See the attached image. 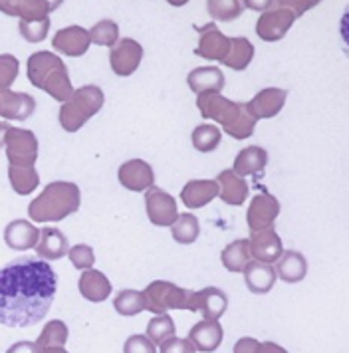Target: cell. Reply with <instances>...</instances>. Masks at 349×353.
<instances>
[{"label":"cell","mask_w":349,"mask_h":353,"mask_svg":"<svg viewBox=\"0 0 349 353\" xmlns=\"http://www.w3.org/2000/svg\"><path fill=\"white\" fill-rule=\"evenodd\" d=\"M58 278L46 260L22 256L0 268V323L30 327L46 318Z\"/></svg>","instance_id":"1"},{"label":"cell","mask_w":349,"mask_h":353,"mask_svg":"<svg viewBox=\"0 0 349 353\" xmlns=\"http://www.w3.org/2000/svg\"><path fill=\"white\" fill-rule=\"evenodd\" d=\"M197 108L203 117L215 119L222 129L238 141L248 139L256 129V119L248 113L246 103L230 101L221 92H205L197 97Z\"/></svg>","instance_id":"2"},{"label":"cell","mask_w":349,"mask_h":353,"mask_svg":"<svg viewBox=\"0 0 349 353\" xmlns=\"http://www.w3.org/2000/svg\"><path fill=\"white\" fill-rule=\"evenodd\" d=\"M81 205V191L76 183L54 181L38 194L28 207L34 223H60L66 216L78 212Z\"/></svg>","instance_id":"3"},{"label":"cell","mask_w":349,"mask_h":353,"mask_svg":"<svg viewBox=\"0 0 349 353\" xmlns=\"http://www.w3.org/2000/svg\"><path fill=\"white\" fill-rule=\"evenodd\" d=\"M28 80L56 101H68L74 94L68 68L54 52H34L28 58Z\"/></svg>","instance_id":"4"},{"label":"cell","mask_w":349,"mask_h":353,"mask_svg":"<svg viewBox=\"0 0 349 353\" xmlns=\"http://www.w3.org/2000/svg\"><path fill=\"white\" fill-rule=\"evenodd\" d=\"M106 96L101 92V88L97 85H83L79 90H74L72 97L68 101H63V105L58 112V121L62 129L68 133H76L81 129L95 113L103 108Z\"/></svg>","instance_id":"5"},{"label":"cell","mask_w":349,"mask_h":353,"mask_svg":"<svg viewBox=\"0 0 349 353\" xmlns=\"http://www.w3.org/2000/svg\"><path fill=\"white\" fill-rule=\"evenodd\" d=\"M192 290H185L167 280H155L143 290L145 310L157 314H167L169 310H189L192 312Z\"/></svg>","instance_id":"6"},{"label":"cell","mask_w":349,"mask_h":353,"mask_svg":"<svg viewBox=\"0 0 349 353\" xmlns=\"http://www.w3.org/2000/svg\"><path fill=\"white\" fill-rule=\"evenodd\" d=\"M4 147H6L8 163L14 167H34L38 159V139L28 129H8Z\"/></svg>","instance_id":"7"},{"label":"cell","mask_w":349,"mask_h":353,"mask_svg":"<svg viewBox=\"0 0 349 353\" xmlns=\"http://www.w3.org/2000/svg\"><path fill=\"white\" fill-rule=\"evenodd\" d=\"M296 22V17L292 10H288L284 6H278L272 2L268 10L262 12V17L258 18L256 24V34L260 36V40L264 42H278L282 40L288 30L292 28V24Z\"/></svg>","instance_id":"8"},{"label":"cell","mask_w":349,"mask_h":353,"mask_svg":"<svg viewBox=\"0 0 349 353\" xmlns=\"http://www.w3.org/2000/svg\"><path fill=\"white\" fill-rule=\"evenodd\" d=\"M145 207H147V216L151 225L155 226H171L174 219L179 216L177 210V201L171 194L159 187H149L145 193Z\"/></svg>","instance_id":"9"},{"label":"cell","mask_w":349,"mask_h":353,"mask_svg":"<svg viewBox=\"0 0 349 353\" xmlns=\"http://www.w3.org/2000/svg\"><path fill=\"white\" fill-rule=\"evenodd\" d=\"M143 60V46L133 40V38H123V40H117L110 50V64L111 70L126 78L131 76Z\"/></svg>","instance_id":"10"},{"label":"cell","mask_w":349,"mask_h":353,"mask_svg":"<svg viewBox=\"0 0 349 353\" xmlns=\"http://www.w3.org/2000/svg\"><path fill=\"white\" fill-rule=\"evenodd\" d=\"M280 214V203L274 194L258 193L252 196V203L246 212V223L250 232H260L266 228H274V221Z\"/></svg>","instance_id":"11"},{"label":"cell","mask_w":349,"mask_h":353,"mask_svg":"<svg viewBox=\"0 0 349 353\" xmlns=\"http://www.w3.org/2000/svg\"><path fill=\"white\" fill-rule=\"evenodd\" d=\"M117 179H119V183L126 187L127 191L143 193V191H147L149 187H153L155 173H153V167H151L147 161L131 159L126 161V163L119 167Z\"/></svg>","instance_id":"12"},{"label":"cell","mask_w":349,"mask_h":353,"mask_svg":"<svg viewBox=\"0 0 349 353\" xmlns=\"http://www.w3.org/2000/svg\"><path fill=\"white\" fill-rule=\"evenodd\" d=\"M286 97L288 92L280 88H266L262 92H258L256 96L246 103V110L252 115L254 119H272L278 113L284 110Z\"/></svg>","instance_id":"13"},{"label":"cell","mask_w":349,"mask_h":353,"mask_svg":"<svg viewBox=\"0 0 349 353\" xmlns=\"http://www.w3.org/2000/svg\"><path fill=\"white\" fill-rule=\"evenodd\" d=\"M197 30L201 32V40H199V46L195 50V54L201 56V58H205V60L221 62L222 58L226 56V52H228L230 38L224 36L217 28L215 22H208L203 28H197Z\"/></svg>","instance_id":"14"},{"label":"cell","mask_w":349,"mask_h":353,"mask_svg":"<svg viewBox=\"0 0 349 353\" xmlns=\"http://www.w3.org/2000/svg\"><path fill=\"white\" fill-rule=\"evenodd\" d=\"M228 307V296L221 288L208 286L192 294V312H199L205 320H219Z\"/></svg>","instance_id":"15"},{"label":"cell","mask_w":349,"mask_h":353,"mask_svg":"<svg viewBox=\"0 0 349 353\" xmlns=\"http://www.w3.org/2000/svg\"><path fill=\"white\" fill-rule=\"evenodd\" d=\"M248 250H250V258L264 262V264H274L280 254H282V241L276 234L274 228H266L260 232H252V239L248 241Z\"/></svg>","instance_id":"16"},{"label":"cell","mask_w":349,"mask_h":353,"mask_svg":"<svg viewBox=\"0 0 349 353\" xmlns=\"http://www.w3.org/2000/svg\"><path fill=\"white\" fill-rule=\"evenodd\" d=\"M36 112V99L24 92L0 90V115L4 119L26 121Z\"/></svg>","instance_id":"17"},{"label":"cell","mask_w":349,"mask_h":353,"mask_svg":"<svg viewBox=\"0 0 349 353\" xmlns=\"http://www.w3.org/2000/svg\"><path fill=\"white\" fill-rule=\"evenodd\" d=\"M189 339L197 352H217L224 339V330L219 320H203L190 327Z\"/></svg>","instance_id":"18"},{"label":"cell","mask_w":349,"mask_h":353,"mask_svg":"<svg viewBox=\"0 0 349 353\" xmlns=\"http://www.w3.org/2000/svg\"><path fill=\"white\" fill-rule=\"evenodd\" d=\"M92 40H90V34L86 28L81 26H68L62 28L60 32L54 36L52 40V46L54 50L62 52L63 56H70V58H78L83 56L88 48H90Z\"/></svg>","instance_id":"19"},{"label":"cell","mask_w":349,"mask_h":353,"mask_svg":"<svg viewBox=\"0 0 349 353\" xmlns=\"http://www.w3.org/2000/svg\"><path fill=\"white\" fill-rule=\"evenodd\" d=\"M219 185V194L222 203L230 205V207H240L244 205V201L248 199V183L244 181V176L237 175L232 169L222 171L221 175L215 179Z\"/></svg>","instance_id":"20"},{"label":"cell","mask_w":349,"mask_h":353,"mask_svg":"<svg viewBox=\"0 0 349 353\" xmlns=\"http://www.w3.org/2000/svg\"><path fill=\"white\" fill-rule=\"evenodd\" d=\"M34 248H36V254L40 256V260L48 262V260H58V258L66 256L70 250V242L62 230L46 226L40 230V236H38V242Z\"/></svg>","instance_id":"21"},{"label":"cell","mask_w":349,"mask_h":353,"mask_svg":"<svg viewBox=\"0 0 349 353\" xmlns=\"http://www.w3.org/2000/svg\"><path fill=\"white\" fill-rule=\"evenodd\" d=\"M40 236V230L34 225H30V221H12L10 225H6L4 228V242L8 248L18 250V252H24V250H30L36 246Z\"/></svg>","instance_id":"22"},{"label":"cell","mask_w":349,"mask_h":353,"mask_svg":"<svg viewBox=\"0 0 349 353\" xmlns=\"http://www.w3.org/2000/svg\"><path fill=\"white\" fill-rule=\"evenodd\" d=\"M79 294L94 302V304H99V302H106L110 298L111 294V282L110 278L99 270H94V268H88L83 270L81 276H79Z\"/></svg>","instance_id":"23"},{"label":"cell","mask_w":349,"mask_h":353,"mask_svg":"<svg viewBox=\"0 0 349 353\" xmlns=\"http://www.w3.org/2000/svg\"><path fill=\"white\" fill-rule=\"evenodd\" d=\"M276 276L286 284H298L308 274V260L301 252L296 250H282L276 260Z\"/></svg>","instance_id":"24"},{"label":"cell","mask_w":349,"mask_h":353,"mask_svg":"<svg viewBox=\"0 0 349 353\" xmlns=\"http://www.w3.org/2000/svg\"><path fill=\"white\" fill-rule=\"evenodd\" d=\"M244 280H246V286L252 294H268L270 290L274 288V282H276V270L272 268V264H264V262H258V260H250L246 266H244Z\"/></svg>","instance_id":"25"},{"label":"cell","mask_w":349,"mask_h":353,"mask_svg":"<svg viewBox=\"0 0 349 353\" xmlns=\"http://www.w3.org/2000/svg\"><path fill=\"white\" fill-rule=\"evenodd\" d=\"M219 194V185L217 181H189L183 191H181V201L187 209H201L208 205L212 199H217Z\"/></svg>","instance_id":"26"},{"label":"cell","mask_w":349,"mask_h":353,"mask_svg":"<svg viewBox=\"0 0 349 353\" xmlns=\"http://www.w3.org/2000/svg\"><path fill=\"white\" fill-rule=\"evenodd\" d=\"M268 165V151L264 147H258V145H250V147H244L235 159V173L240 176L248 175H258L266 169Z\"/></svg>","instance_id":"27"},{"label":"cell","mask_w":349,"mask_h":353,"mask_svg":"<svg viewBox=\"0 0 349 353\" xmlns=\"http://www.w3.org/2000/svg\"><path fill=\"white\" fill-rule=\"evenodd\" d=\"M187 83H189L190 92L205 94V92H222L224 88V74L221 68H197L187 76Z\"/></svg>","instance_id":"28"},{"label":"cell","mask_w":349,"mask_h":353,"mask_svg":"<svg viewBox=\"0 0 349 353\" xmlns=\"http://www.w3.org/2000/svg\"><path fill=\"white\" fill-rule=\"evenodd\" d=\"M254 58V46L252 42L244 36H238V38H230V44H228V52L226 56L222 58L221 62L237 72L246 70Z\"/></svg>","instance_id":"29"},{"label":"cell","mask_w":349,"mask_h":353,"mask_svg":"<svg viewBox=\"0 0 349 353\" xmlns=\"http://www.w3.org/2000/svg\"><path fill=\"white\" fill-rule=\"evenodd\" d=\"M222 266L228 272H242L244 266L250 262V250H248V239H240V241L230 242L221 254Z\"/></svg>","instance_id":"30"},{"label":"cell","mask_w":349,"mask_h":353,"mask_svg":"<svg viewBox=\"0 0 349 353\" xmlns=\"http://www.w3.org/2000/svg\"><path fill=\"white\" fill-rule=\"evenodd\" d=\"M8 179H10V187L14 189V193L20 196L34 193L40 185V175L34 167H8Z\"/></svg>","instance_id":"31"},{"label":"cell","mask_w":349,"mask_h":353,"mask_svg":"<svg viewBox=\"0 0 349 353\" xmlns=\"http://www.w3.org/2000/svg\"><path fill=\"white\" fill-rule=\"evenodd\" d=\"M171 234H173V241H177L179 244H192L201 234L199 219L190 212L179 214L171 225Z\"/></svg>","instance_id":"32"},{"label":"cell","mask_w":349,"mask_h":353,"mask_svg":"<svg viewBox=\"0 0 349 353\" xmlns=\"http://www.w3.org/2000/svg\"><path fill=\"white\" fill-rule=\"evenodd\" d=\"M113 307L119 316H137L145 310V300H143V292L139 290H121L115 300H113Z\"/></svg>","instance_id":"33"},{"label":"cell","mask_w":349,"mask_h":353,"mask_svg":"<svg viewBox=\"0 0 349 353\" xmlns=\"http://www.w3.org/2000/svg\"><path fill=\"white\" fill-rule=\"evenodd\" d=\"M206 8H208L210 18L221 20V22H232L242 14L244 4L242 0H208Z\"/></svg>","instance_id":"34"},{"label":"cell","mask_w":349,"mask_h":353,"mask_svg":"<svg viewBox=\"0 0 349 353\" xmlns=\"http://www.w3.org/2000/svg\"><path fill=\"white\" fill-rule=\"evenodd\" d=\"M190 139H192V145H195L197 151L210 153V151H215L221 145V129L215 128V125H208V123H203V125L195 128Z\"/></svg>","instance_id":"35"},{"label":"cell","mask_w":349,"mask_h":353,"mask_svg":"<svg viewBox=\"0 0 349 353\" xmlns=\"http://www.w3.org/2000/svg\"><path fill=\"white\" fill-rule=\"evenodd\" d=\"M177 334V327H174V321L171 316L167 314H157L153 320H149L147 323V334L145 336L149 337L155 345H161L165 339L173 337Z\"/></svg>","instance_id":"36"},{"label":"cell","mask_w":349,"mask_h":353,"mask_svg":"<svg viewBox=\"0 0 349 353\" xmlns=\"http://www.w3.org/2000/svg\"><path fill=\"white\" fill-rule=\"evenodd\" d=\"M68 336H70L68 325H66L62 320H52L44 325L42 334L38 336L36 345H38V350L50 347V345H66Z\"/></svg>","instance_id":"37"},{"label":"cell","mask_w":349,"mask_h":353,"mask_svg":"<svg viewBox=\"0 0 349 353\" xmlns=\"http://www.w3.org/2000/svg\"><path fill=\"white\" fill-rule=\"evenodd\" d=\"M90 34V40L97 44V46H113L117 40H119V26L110 20V18H106V20H99L97 24L92 26V30H88Z\"/></svg>","instance_id":"38"},{"label":"cell","mask_w":349,"mask_h":353,"mask_svg":"<svg viewBox=\"0 0 349 353\" xmlns=\"http://www.w3.org/2000/svg\"><path fill=\"white\" fill-rule=\"evenodd\" d=\"M18 30L22 34V38L30 44H38L42 40H46V34L50 30V18L44 20H34V22H26V20H20L18 24Z\"/></svg>","instance_id":"39"},{"label":"cell","mask_w":349,"mask_h":353,"mask_svg":"<svg viewBox=\"0 0 349 353\" xmlns=\"http://www.w3.org/2000/svg\"><path fill=\"white\" fill-rule=\"evenodd\" d=\"M50 14L48 10L46 0H20L18 4V12L16 17L26 22H34V20H44Z\"/></svg>","instance_id":"40"},{"label":"cell","mask_w":349,"mask_h":353,"mask_svg":"<svg viewBox=\"0 0 349 353\" xmlns=\"http://www.w3.org/2000/svg\"><path fill=\"white\" fill-rule=\"evenodd\" d=\"M20 64L12 54H0V90H8L18 78Z\"/></svg>","instance_id":"41"},{"label":"cell","mask_w":349,"mask_h":353,"mask_svg":"<svg viewBox=\"0 0 349 353\" xmlns=\"http://www.w3.org/2000/svg\"><path fill=\"white\" fill-rule=\"evenodd\" d=\"M68 256H70V262L74 264V268H78V270H88L95 262L94 248L88 244H76L74 248L68 250Z\"/></svg>","instance_id":"42"},{"label":"cell","mask_w":349,"mask_h":353,"mask_svg":"<svg viewBox=\"0 0 349 353\" xmlns=\"http://www.w3.org/2000/svg\"><path fill=\"white\" fill-rule=\"evenodd\" d=\"M123 353H157V345L147 336L135 334V336H129L126 339Z\"/></svg>","instance_id":"43"},{"label":"cell","mask_w":349,"mask_h":353,"mask_svg":"<svg viewBox=\"0 0 349 353\" xmlns=\"http://www.w3.org/2000/svg\"><path fill=\"white\" fill-rule=\"evenodd\" d=\"M159 353H197L189 337H169L161 343Z\"/></svg>","instance_id":"44"},{"label":"cell","mask_w":349,"mask_h":353,"mask_svg":"<svg viewBox=\"0 0 349 353\" xmlns=\"http://www.w3.org/2000/svg\"><path fill=\"white\" fill-rule=\"evenodd\" d=\"M274 4L278 6H284L288 10L294 12V17L300 18L301 14H306L310 8H314L319 4V0H274Z\"/></svg>","instance_id":"45"},{"label":"cell","mask_w":349,"mask_h":353,"mask_svg":"<svg viewBox=\"0 0 349 353\" xmlns=\"http://www.w3.org/2000/svg\"><path fill=\"white\" fill-rule=\"evenodd\" d=\"M235 353H258L260 352V341L254 339V337H240L235 347H232Z\"/></svg>","instance_id":"46"},{"label":"cell","mask_w":349,"mask_h":353,"mask_svg":"<svg viewBox=\"0 0 349 353\" xmlns=\"http://www.w3.org/2000/svg\"><path fill=\"white\" fill-rule=\"evenodd\" d=\"M6 353H40V350L36 341H18L14 345H10Z\"/></svg>","instance_id":"47"},{"label":"cell","mask_w":349,"mask_h":353,"mask_svg":"<svg viewBox=\"0 0 349 353\" xmlns=\"http://www.w3.org/2000/svg\"><path fill=\"white\" fill-rule=\"evenodd\" d=\"M272 2H274V0H242V4H244L246 8L256 10V12H264V10H268L270 6H272Z\"/></svg>","instance_id":"48"},{"label":"cell","mask_w":349,"mask_h":353,"mask_svg":"<svg viewBox=\"0 0 349 353\" xmlns=\"http://www.w3.org/2000/svg\"><path fill=\"white\" fill-rule=\"evenodd\" d=\"M20 0H0V12L6 17H16Z\"/></svg>","instance_id":"49"},{"label":"cell","mask_w":349,"mask_h":353,"mask_svg":"<svg viewBox=\"0 0 349 353\" xmlns=\"http://www.w3.org/2000/svg\"><path fill=\"white\" fill-rule=\"evenodd\" d=\"M258 353H288L282 345L274 343V341H260V352Z\"/></svg>","instance_id":"50"},{"label":"cell","mask_w":349,"mask_h":353,"mask_svg":"<svg viewBox=\"0 0 349 353\" xmlns=\"http://www.w3.org/2000/svg\"><path fill=\"white\" fill-rule=\"evenodd\" d=\"M40 353H70V352H66V347H63V345H50V347H42Z\"/></svg>","instance_id":"51"},{"label":"cell","mask_w":349,"mask_h":353,"mask_svg":"<svg viewBox=\"0 0 349 353\" xmlns=\"http://www.w3.org/2000/svg\"><path fill=\"white\" fill-rule=\"evenodd\" d=\"M10 129V125L6 121H0V147H4V139H6V131Z\"/></svg>","instance_id":"52"},{"label":"cell","mask_w":349,"mask_h":353,"mask_svg":"<svg viewBox=\"0 0 349 353\" xmlns=\"http://www.w3.org/2000/svg\"><path fill=\"white\" fill-rule=\"evenodd\" d=\"M62 2H63V0H46L48 10H50V12H54V10H58Z\"/></svg>","instance_id":"53"},{"label":"cell","mask_w":349,"mask_h":353,"mask_svg":"<svg viewBox=\"0 0 349 353\" xmlns=\"http://www.w3.org/2000/svg\"><path fill=\"white\" fill-rule=\"evenodd\" d=\"M167 2H169L171 6H177V8H179V6H185L189 0H167Z\"/></svg>","instance_id":"54"},{"label":"cell","mask_w":349,"mask_h":353,"mask_svg":"<svg viewBox=\"0 0 349 353\" xmlns=\"http://www.w3.org/2000/svg\"><path fill=\"white\" fill-rule=\"evenodd\" d=\"M319 2H321V0H319Z\"/></svg>","instance_id":"55"}]
</instances>
